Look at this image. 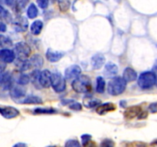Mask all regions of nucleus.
Wrapping results in <instances>:
<instances>
[{
    "instance_id": "1",
    "label": "nucleus",
    "mask_w": 157,
    "mask_h": 147,
    "mask_svg": "<svg viewBox=\"0 0 157 147\" xmlns=\"http://www.w3.org/2000/svg\"><path fill=\"white\" fill-rule=\"evenodd\" d=\"M72 88L77 93H84L91 91L92 84L90 78L87 75H81L75 78L71 84Z\"/></svg>"
},
{
    "instance_id": "2",
    "label": "nucleus",
    "mask_w": 157,
    "mask_h": 147,
    "mask_svg": "<svg viewBox=\"0 0 157 147\" xmlns=\"http://www.w3.org/2000/svg\"><path fill=\"white\" fill-rule=\"evenodd\" d=\"M127 87V82L121 77H113L109 81L107 91L112 96H118L124 93Z\"/></svg>"
},
{
    "instance_id": "3",
    "label": "nucleus",
    "mask_w": 157,
    "mask_h": 147,
    "mask_svg": "<svg viewBox=\"0 0 157 147\" xmlns=\"http://www.w3.org/2000/svg\"><path fill=\"white\" fill-rule=\"evenodd\" d=\"M138 85L142 89H149L156 83V74L153 71H146L138 77Z\"/></svg>"
},
{
    "instance_id": "4",
    "label": "nucleus",
    "mask_w": 157,
    "mask_h": 147,
    "mask_svg": "<svg viewBox=\"0 0 157 147\" xmlns=\"http://www.w3.org/2000/svg\"><path fill=\"white\" fill-rule=\"evenodd\" d=\"M51 86L57 93L63 92L66 88L65 77L59 73L52 74V83Z\"/></svg>"
},
{
    "instance_id": "5",
    "label": "nucleus",
    "mask_w": 157,
    "mask_h": 147,
    "mask_svg": "<svg viewBox=\"0 0 157 147\" xmlns=\"http://www.w3.org/2000/svg\"><path fill=\"white\" fill-rule=\"evenodd\" d=\"M14 52L15 54V57L17 56V59L25 60L28 59L31 54V48L29 44L25 42H18L15 45Z\"/></svg>"
},
{
    "instance_id": "6",
    "label": "nucleus",
    "mask_w": 157,
    "mask_h": 147,
    "mask_svg": "<svg viewBox=\"0 0 157 147\" xmlns=\"http://www.w3.org/2000/svg\"><path fill=\"white\" fill-rule=\"evenodd\" d=\"M12 24L13 28L16 32H24L27 31L29 28V21L28 19L24 16L18 15L14 20H12Z\"/></svg>"
},
{
    "instance_id": "7",
    "label": "nucleus",
    "mask_w": 157,
    "mask_h": 147,
    "mask_svg": "<svg viewBox=\"0 0 157 147\" xmlns=\"http://www.w3.org/2000/svg\"><path fill=\"white\" fill-rule=\"evenodd\" d=\"M0 114L6 119H13L19 115V111L15 107L0 105Z\"/></svg>"
},
{
    "instance_id": "8",
    "label": "nucleus",
    "mask_w": 157,
    "mask_h": 147,
    "mask_svg": "<svg viewBox=\"0 0 157 147\" xmlns=\"http://www.w3.org/2000/svg\"><path fill=\"white\" fill-rule=\"evenodd\" d=\"M9 90L11 97L15 102L20 103V100L23 99L25 96L26 90L21 86H12Z\"/></svg>"
},
{
    "instance_id": "9",
    "label": "nucleus",
    "mask_w": 157,
    "mask_h": 147,
    "mask_svg": "<svg viewBox=\"0 0 157 147\" xmlns=\"http://www.w3.org/2000/svg\"><path fill=\"white\" fill-rule=\"evenodd\" d=\"M13 86V77L9 72H1L0 73V87L3 90H10Z\"/></svg>"
},
{
    "instance_id": "10",
    "label": "nucleus",
    "mask_w": 157,
    "mask_h": 147,
    "mask_svg": "<svg viewBox=\"0 0 157 147\" xmlns=\"http://www.w3.org/2000/svg\"><path fill=\"white\" fill-rule=\"evenodd\" d=\"M81 74V69L80 66L77 64L70 66L64 70V77L67 80L75 79Z\"/></svg>"
},
{
    "instance_id": "11",
    "label": "nucleus",
    "mask_w": 157,
    "mask_h": 147,
    "mask_svg": "<svg viewBox=\"0 0 157 147\" xmlns=\"http://www.w3.org/2000/svg\"><path fill=\"white\" fill-rule=\"evenodd\" d=\"M52 83V73L48 70H44L40 72L39 84L41 87L48 88Z\"/></svg>"
},
{
    "instance_id": "12",
    "label": "nucleus",
    "mask_w": 157,
    "mask_h": 147,
    "mask_svg": "<svg viewBox=\"0 0 157 147\" xmlns=\"http://www.w3.org/2000/svg\"><path fill=\"white\" fill-rule=\"evenodd\" d=\"M0 59L5 63L13 62L15 60V52L8 48L0 49Z\"/></svg>"
},
{
    "instance_id": "13",
    "label": "nucleus",
    "mask_w": 157,
    "mask_h": 147,
    "mask_svg": "<svg viewBox=\"0 0 157 147\" xmlns=\"http://www.w3.org/2000/svg\"><path fill=\"white\" fill-rule=\"evenodd\" d=\"M118 73V67L114 63L109 61L105 65L104 70V74L106 77L112 78L116 76Z\"/></svg>"
},
{
    "instance_id": "14",
    "label": "nucleus",
    "mask_w": 157,
    "mask_h": 147,
    "mask_svg": "<svg viewBox=\"0 0 157 147\" xmlns=\"http://www.w3.org/2000/svg\"><path fill=\"white\" fill-rule=\"evenodd\" d=\"M115 110H116V105L113 103H104L102 104H100L97 107L96 112L99 115H104Z\"/></svg>"
},
{
    "instance_id": "15",
    "label": "nucleus",
    "mask_w": 157,
    "mask_h": 147,
    "mask_svg": "<svg viewBox=\"0 0 157 147\" xmlns=\"http://www.w3.org/2000/svg\"><path fill=\"white\" fill-rule=\"evenodd\" d=\"M105 57L102 54H97L94 55L91 58V65L94 70H98L102 67L105 63Z\"/></svg>"
},
{
    "instance_id": "16",
    "label": "nucleus",
    "mask_w": 157,
    "mask_h": 147,
    "mask_svg": "<svg viewBox=\"0 0 157 147\" xmlns=\"http://www.w3.org/2000/svg\"><path fill=\"white\" fill-rule=\"evenodd\" d=\"M63 56H64V53L58 51H53L51 48H48L46 51V58L48 61L52 63L58 62L63 58Z\"/></svg>"
},
{
    "instance_id": "17",
    "label": "nucleus",
    "mask_w": 157,
    "mask_h": 147,
    "mask_svg": "<svg viewBox=\"0 0 157 147\" xmlns=\"http://www.w3.org/2000/svg\"><path fill=\"white\" fill-rule=\"evenodd\" d=\"M142 112V109L139 106H132V107H128L127 110L124 111V116L127 119H133L136 116H138L140 113Z\"/></svg>"
},
{
    "instance_id": "18",
    "label": "nucleus",
    "mask_w": 157,
    "mask_h": 147,
    "mask_svg": "<svg viewBox=\"0 0 157 147\" xmlns=\"http://www.w3.org/2000/svg\"><path fill=\"white\" fill-rule=\"evenodd\" d=\"M123 78H124V81L127 83L133 82V81H136V78H137V74H136V70H133V68H131L130 67H127L124 70Z\"/></svg>"
},
{
    "instance_id": "19",
    "label": "nucleus",
    "mask_w": 157,
    "mask_h": 147,
    "mask_svg": "<svg viewBox=\"0 0 157 147\" xmlns=\"http://www.w3.org/2000/svg\"><path fill=\"white\" fill-rule=\"evenodd\" d=\"M83 104L84 106L87 108H94L95 107H98L100 104H101V100L98 99L96 97H94L92 96H86L85 97H84L83 100Z\"/></svg>"
},
{
    "instance_id": "20",
    "label": "nucleus",
    "mask_w": 157,
    "mask_h": 147,
    "mask_svg": "<svg viewBox=\"0 0 157 147\" xmlns=\"http://www.w3.org/2000/svg\"><path fill=\"white\" fill-rule=\"evenodd\" d=\"M12 20L13 19L10 12L3 6H0V21L4 23H10L12 22Z\"/></svg>"
},
{
    "instance_id": "21",
    "label": "nucleus",
    "mask_w": 157,
    "mask_h": 147,
    "mask_svg": "<svg viewBox=\"0 0 157 147\" xmlns=\"http://www.w3.org/2000/svg\"><path fill=\"white\" fill-rule=\"evenodd\" d=\"M20 103L24 104H42L43 101L39 96H35V95H29L24 98V100H22Z\"/></svg>"
},
{
    "instance_id": "22",
    "label": "nucleus",
    "mask_w": 157,
    "mask_h": 147,
    "mask_svg": "<svg viewBox=\"0 0 157 147\" xmlns=\"http://www.w3.org/2000/svg\"><path fill=\"white\" fill-rule=\"evenodd\" d=\"M43 28V22L41 20H36L34 21L30 27V31L32 35H38L41 33V30Z\"/></svg>"
},
{
    "instance_id": "23",
    "label": "nucleus",
    "mask_w": 157,
    "mask_h": 147,
    "mask_svg": "<svg viewBox=\"0 0 157 147\" xmlns=\"http://www.w3.org/2000/svg\"><path fill=\"white\" fill-rule=\"evenodd\" d=\"M29 61L30 62L31 67H38V68L41 67L43 65V63H44L42 57L39 55H34Z\"/></svg>"
},
{
    "instance_id": "24",
    "label": "nucleus",
    "mask_w": 157,
    "mask_h": 147,
    "mask_svg": "<svg viewBox=\"0 0 157 147\" xmlns=\"http://www.w3.org/2000/svg\"><path fill=\"white\" fill-rule=\"evenodd\" d=\"M15 65L16 67L19 69L20 71H25V70H29L31 67L30 62L28 59L25 60H20L16 59V62H15Z\"/></svg>"
},
{
    "instance_id": "25",
    "label": "nucleus",
    "mask_w": 157,
    "mask_h": 147,
    "mask_svg": "<svg viewBox=\"0 0 157 147\" xmlns=\"http://www.w3.org/2000/svg\"><path fill=\"white\" fill-rule=\"evenodd\" d=\"M40 72L41 71H40L39 70L35 69V70H34L30 74V75H29V77H30V81H32V83L34 84V86L38 89H39L40 87H39V86H41L39 84Z\"/></svg>"
},
{
    "instance_id": "26",
    "label": "nucleus",
    "mask_w": 157,
    "mask_h": 147,
    "mask_svg": "<svg viewBox=\"0 0 157 147\" xmlns=\"http://www.w3.org/2000/svg\"><path fill=\"white\" fill-rule=\"evenodd\" d=\"M38 14V10L37 6L34 3L29 5V8L27 9V15L29 18H36Z\"/></svg>"
},
{
    "instance_id": "27",
    "label": "nucleus",
    "mask_w": 157,
    "mask_h": 147,
    "mask_svg": "<svg viewBox=\"0 0 157 147\" xmlns=\"http://www.w3.org/2000/svg\"><path fill=\"white\" fill-rule=\"evenodd\" d=\"M105 81L102 77H98L97 78L96 90L98 93H103L105 90Z\"/></svg>"
},
{
    "instance_id": "28",
    "label": "nucleus",
    "mask_w": 157,
    "mask_h": 147,
    "mask_svg": "<svg viewBox=\"0 0 157 147\" xmlns=\"http://www.w3.org/2000/svg\"><path fill=\"white\" fill-rule=\"evenodd\" d=\"M12 45V41L8 37L5 35H0V47L2 48H8Z\"/></svg>"
},
{
    "instance_id": "29",
    "label": "nucleus",
    "mask_w": 157,
    "mask_h": 147,
    "mask_svg": "<svg viewBox=\"0 0 157 147\" xmlns=\"http://www.w3.org/2000/svg\"><path fill=\"white\" fill-rule=\"evenodd\" d=\"M30 81V77L29 75L25 74H21L16 79V83L18 85H26Z\"/></svg>"
},
{
    "instance_id": "30",
    "label": "nucleus",
    "mask_w": 157,
    "mask_h": 147,
    "mask_svg": "<svg viewBox=\"0 0 157 147\" xmlns=\"http://www.w3.org/2000/svg\"><path fill=\"white\" fill-rule=\"evenodd\" d=\"M56 112V110L52 108H36L34 110L35 114H52Z\"/></svg>"
},
{
    "instance_id": "31",
    "label": "nucleus",
    "mask_w": 157,
    "mask_h": 147,
    "mask_svg": "<svg viewBox=\"0 0 157 147\" xmlns=\"http://www.w3.org/2000/svg\"><path fill=\"white\" fill-rule=\"evenodd\" d=\"M29 3V0H15V2L14 6H15L16 12H21L25 8Z\"/></svg>"
},
{
    "instance_id": "32",
    "label": "nucleus",
    "mask_w": 157,
    "mask_h": 147,
    "mask_svg": "<svg viewBox=\"0 0 157 147\" xmlns=\"http://www.w3.org/2000/svg\"><path fill=\"white\" fill-rule=\"evenodd\" d=\"M58 6H59V9L61 12H65L70 8L71 3L69 0H58Z\"/></svg>"
},
{
    "instance_id": "33",
    "label": "nucleus",
    "mask_w": 157,
    "mask_h": 147,
    "mask_svg": "<svg viewBox=\"0 0 157 147\" xmlns=\"http://www.w3.org/2000/svg\"><path fill=\"white\" fill-rule=\"evenodd\" d=\"M69 108H70L71 110H75V111H78V110H81V109H82V107H81V104H79V103L75 102V101H73V102L71 103V104H70Z\"/></svg>"
},
{
    "instance_id": "34",
    "label": "nucleus",
    "mask_w": 157,
    "mask_h": 147,
    "mask_svg": "<svg viewBox=\"0 0 157 147\" xmlns=\"http://www.w3.org/2000/svg\"><path fill=\"white\" fill-rule=\"evenodd\" d=\"M65 145L69 147H79L81 145H80L79 142L76 139H70L66 142Z\"/></svg>"
},
{
    "instance_id": "35",
    "label": "nucleus",
    "mask_w": 157,
    "mask_h": 147,
    "mask_svg": "<svg viewBox=\"0 0 157 147\" xmlns=\"http://www.w3.org/2000/svg\"><path fill=\"white\" fill-rule=\"evenodd\" d=\"M91 139V136L89 134H84L81 136V141H82V145H86Z\"/></svg>"
},
{
    "instance_id": "36",
    "label": "nucleus",
    "mask_w": 157,
    "mask_h": 147,
    "mask_svg": "<svg viewBox=\"0 0 157 147\" xmlns=\"http://www.w3.org/2000/svg\"><path fill=\"white\" fill-rule=\"evenodd\" d=\"M37 4L41 9H46L48 6V0H37Z\"/></svg>"
},
{
    "instance_id": "37",
    "label": "nucleus",
    "mask_w": 157,
    "mask_h": 147,
    "mask_svg": "<svg viewBox=\"0 0 157 147\" xmlns=\"http://www.w3.org/2000/svg\"><path fill=\"white\" fill-rule=\"evenodd\" d=\"M113 145H114L113 142H112L111 140H110V139H105V140L101 143V145H104V146H113Z\"/></svg>"
},
{
    "instance_id": "38",
    "label": "nucleus",
    "mask_w": 157,
    "mask_h": 147,
    "mask_svg": "<svg viewBox=\"0 0 157 147\" xmlns=\"http://www.w3.org/2000/svg\"><path fill=\"white\" fill-rule=\"evenodd\" d=\"M149 109H150V110L152 112V113L157 112V104H150V106L149 107Z\"/></svg>"
},
{
    "instance_id": "39",
    "label": "nucleus",
    "mask_w": 157,
    "mask_h": 147,
    "mask_svg": "<svg viewBox=\"0 0 157 147\" xmlns=\"http://www.w3.org/2000/svg\"><path fill=\"white\" fill-rule=\"evenodd\" d=\"M6 63H5L4 61H2L1 59H0V73L4 71L5 69H6Z\"/></svg>"
},
{
    "instance_id": "40",
    "label": "nucleus",
    "mask_w": 157,
    "mask_h": 147,
    "mask_svg": "<svg viewBox=\"0 0 157 147\" xmlns=\"http://www.w3.org/2000/svg\"><path fill=\"white\" fill-rule=\"evenodd\" d=\"M15 0H5V3L6 5H7L8 6H13L15 5Z\"/></svg>"
},
{
    "instance_id": "41",
    "label": "nucleus",
    "mask_w": 157,
    "mask_h": 147,
    "mask_svg": "<svg viewBox=\"0 0 157 147\" xmlns=\"http://www.w3.org/2000/svg\"><path fill=\"white\" fill-rule=\"evenodd\" d=\"M6 31V25L5 24L4 22H1L0 21V32H4Z\"/></svg>"
},
{
    "instance_id": "42",
    "label": "nucleus",
    "mask_w": 157,
    "mask_h": 147,
    "mask_svg": "<svg viewBox=\"0 0 157 147\" xmlns=\"http://www.w3.org/2000/svg\"><path fill=\"white\" fill-rule=\"evenodd\" d=\"M153 72L155 74H157V60L156 61V62H155L154 65H153Z\"/></svg>"
},
{
    "instance_id": "43",
    "label": "nucleus",
    "mask_w": 157,
    "mask_h": 147,
    "mask_svg": "<svg viewBox=\"0 0 157 147\" xmlns=\"http://www.w3.org/2000/svg\"><path fill=\"white\" fill-rule=\"evenodd\" d=\"M14 146H26V144H25V143H17V144H15V145H14Z\"/></svg>"
},
{
    "instance_id": "44",
    "label": "nucleus",
    "mask_w": 157,
    "mask_h": 147,
    "mask_svg": "<svg viewBox=\"0 0 157 147\" xmlns=\"http://www.w3.org/2000/svg\"><path fill=\"white\" fill-rule=\"evenodd\" d=\"M155 84H156L157 86V74H156V83H155Z\"/></svg>"
}]
</instances>
